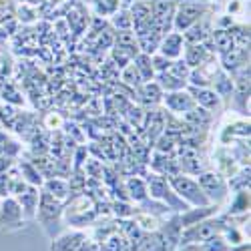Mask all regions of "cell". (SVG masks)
Wrapping results in <instances>:
<instances>
[{
  "label": "cell",
  "mask_w": 251,
  "mask_h": 251,
  "mask_svg": "<svg viewBox=\"0 0 251 251\" xmlns=\"http://www.w3.org/2000/svg\"><path fill=\"white\" fill-rule=\"evenodd\" d=\"M171 183L179 189V193L181 195H185L189 201H193V203H197V205H207L209 203V199L207 197H203V191L199 189V187L191 181V179H181V177H177V175H173V179H171Z\"/></svg>",
  "instance_id": "cell-1"
},
{
  "label": "cell",
  "mask_w": 251,
  "mask_h": 251,
  "mask_svg": "<svg viewBox=\"0 0 251 251\" xmlns=\"http://www.w3.org/2000/svg\"><path fill=\"white\" fill-rule=\"evenodd\" d=\"M20 217H23V209L12 199L4 201L2 205V217H0V225L2 227H20Z\"/></svg>",
  "instance_id": "cell-2"
},
{
  "label": "cell",
  "mask_w": 251,
  "mask_h": 251,
  "mask_svg": "<svg viewBox=\"0 0 251 251\" xmlns=\"http://www.w3.org/2000/svg\"><path fill=\"white\" fill-rule=\"evenodd\" d=\"M201 185H203L205 191H213L215 189L217 191V199L225 197V187H223V183H221V179L217 175H213V173L201 175Z\"/></svg>",
  "instance_id": "cell-3"
},
{
  "label": "cell",
  "mask_w": 251,
  "mask_h": 251,
  "mask_svg": "<svg viewBox=\"0 0 251 251\" xmlns=\"http://www.w3.org/2000/svg\"><path fill=\"white\" fill-rule=\"evenodd\" d=\"M199 12H201V10H199L197 6H183L181 12H179V16H177V28H183V30H185L189 25H193Z\"/></svg>",
  "instance_id": "cell-4"
},
{
  "label": "cell",
  "mask_w": 251,
  "mask_h": 251,
  "mask_svg": "<svg viewBox=\"0 0 251 251\" xmlns=\"http://www.w3.org/2000/svg\"><path fill=\"white\" fill-rule=\"evenodd\" d=\"M80 243H82V235H69V237H62V239L54 241L52 251H75Z\"/></svg>",
  "instance_id": "cell-5"
},
{
  "label": "cell",
  "mask_w": 251,
  "mask_h": 251,
  "mask_svg": "<svg viewBox=\"0 0 251 251\" xmlns=\"http://www.w3.org/2000/svg\"><path fill=\"white\" fill-rule=\"evenodd\" d=\"M181 36L179 34H171V36H167V40L163 43V54L165 56H177L181 52Z\"/></svg>",
  "instance_id": "cell-6"
},
{
  "label": "cell",
  "mask_w": 251,
  "mask_h": 251,
  "mask_svg": "<svg viewBox=\"0 0 251 251\" xmlns=\"http://www.w3.org/2000/svg\"><path fill=\"white\" fill-rule=\"evenodd\" d=\"M167 104H169L171 109H177V111H183L187 107H191V100L187 95H171L167 99Z\"/></svg>",
  "instance_id": "cell-7"
},
{
  "label": "cell",
  "mask_w": 251,
  "mask_h": 251,
  "mask_svg": "<svg viewBox=\"0 0 251 251\" xmlns=\"http://www.w3.org/2000/svg\"><path fill=\"white\" fill-rule=\"evenodd\" d=\"M195 93H197V100H199L201 104H205V107H217L219 99H217L215 93L205 91V89H199V91H195Z\"/></svg>",
  "instance_id": "cell-8"
},
{
  "label": "cell",
  "mask_w": 251,
  "mask_h": 251,
  "mask_svg": "<svg viewBox=\"0 0 251 251\" xmlns=\"http://www.w3.org/2000/svg\"><path fill=\"white\" fill-rule=\"evenodd\" d=\"M49 189L52 191V195H56V197H65L67 195V191H69V187H67V183H62V181H49Z\"/></svg>",
  "instance_id": "cell-9"
},
{
  "label": "cell",
  "mask_w": 251,
  "mask_h": 251,
  "mask_svg": "<svg viewBox=\"0 0 251 251\" xmlns=\"http://www.w3.org/2000/svg\"><path fill=\"white\" fill-rule=\"evenodd\" d=\"M129 189H131V195L135 199H145V189H143V183L139 179H131L129 181Z\"/></svg>",
  "instance_id": "cell-10"
},
{
  "label": "cell",
  "mask_w": 251,
  "mask_h": 251,
  "mask_svg": "<svg viewBox=\"0 0 251 251\" xmlns=\"http://www.w3.org/2000/svg\"><path fill=\"white\" fill-rule=\"evenodd\" d=\"M201 56H203L201 47H191V49H189V58H187V62H189V65H199Z\"/></svg>",
  "instance_id": "cell-11"
},
{
  "label": "cell",
  "mask_w": 251,
  "mask_h": 251,
  "mask_svg": "<svg viewBox=\"0 0 251 251\" xmlns=\"http://www.w3.org/2000/svg\"><path fill=\"white\" fill-rule=\"evenodd\" d=\"M187 119L195 121V123H199V125H207V123H209V115H197V111H193L191 115H187Z\"/></svg>",
  "instance_id": "cell-12"
}]
</instances>
